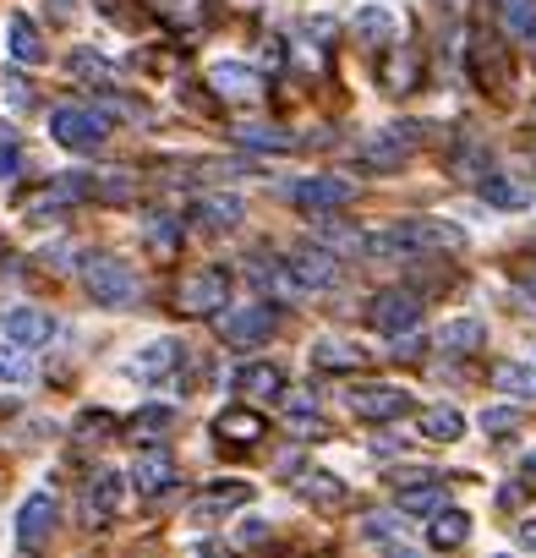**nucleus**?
<instances>
[{
  "label": "nucleus",
  "mask_w": 536,
  "mask_h": 558,
  "mask_svg": "<svg viewBox=\"0 0 536 558\" xmlns=\"http://www.w3.org/2000/svg\"><path fill=\"white\" fill-rule=\"evenodd\" d=\"M465 230L449 219H400V225L367 236V258H422V252H460Z\"/></svg>",
  "instance_id": "1"
},
{
  "label": "nucleus",
  "mask_w": 536,
  "mask_h": 558,
  "mask_svg": "<svg viewBox=\"0 0 536 558\" xmlns=\"http://www.w3.org/2000/svg\"><path fill=\"white\" fill-rule=\"evenodd\" d=\"M50 132L61 148H72V154H93V148L110 137V115L93 110V104H61V110L50 115Z\"/></svg>",
  "instance_id": "2"
},
{
  "label": "nucleus",
  "mask_w": 536,
  "mask_h": 558,
  "mask_svg": "<svg viewBox=\"0 0 536 558\" xmlns=\"http://www.w3.org/2000/svg\"><path fill=\"white\" fill-rule=\"evenodd\" d=\"M83 285L99 307H132L137 301V274L115 258H88L83 263Z\"/></svg>",
  "instance_id": "3"
},
{
  "label": "nucleus",
  "mask_w": 536,
  "mask_h": 558,
  "mask_svg": "<svg viewBox=\"0 0 536 558\" xmlns=\"http://www.w3.org/2000/svg\"><path fill=\"white\" fill-rule=\"evenodd\" d=\"M367 323L378 334H389V340H400V334H411L422 323V296L416 290H378L367 307Z\"/></svg>",
  "instance_id": "4"
},
{
  "label": "nucleus",
  "mask_w": 536,
  "mask_h": 558,
  "mask_svg": "<svg viewBox=\"0 0 536 558\" xmlns=\"http://www.w3.org/2000/svg\"><path fill=\"white\" fill-rule=\"evenodd\" d=\"M345 405H351L361 422H394V416L411 411V394L394 389V383H356V389L345 394Z\"/></svg>",
  "instance_id": "5"
},
{
  "label": "nucleus",
  "mask_w": 536,
  "mask_h": 558,
  "mask_svg": "<svg viewBox=\"0 0 536 558\" xmlns=\"http://www.w3.org/2000/svg\"><path fill=\"white\" fill-rule=\"evenodd\" d=\"M290 279H296V290L301 296H312V290H334L340 285V258H334L329 247H301V252H290Z\"/></svg>",
  "instance_id": "6"
},
{
  "label": "nucleus",
  "mask_w": 536,
  "mask_h": 558,
  "mask_svg": "<svg viewBox=\"0 0 536 558\" xmlns=\"http://www.w3.org/2000/svg\"><path fill=\"white\" fill-rule=\"evenodd\" d=\"M274 329H279V312H274V307H236V312H219V334H225L230 345H263Z\"/></svg>",
  "instance_id": "7"
},
{
  "label": "nucleus",
  "mask_w": 536,
  "mask_h": 558,
  "mask_svg": "<svg viewBox=\"0 0 536 558\" xmlns=\"http://www.w3.org/2000/svg\"><path fill=\"white\" fill-rule=\"evenodd\" d=\"M181 307L186 312H197V318H208V312H219L230 301V274L225 269H203V274H192V279H181Z\"/></svg>",
  "instance_id": "8"
},
{
  "label": "nucleus",
  "mask_w": 536,
  "mask_h": 558,
  "mask_svg": "<svg viewBox=\"0 0 536 558\" xmlns=\"http://www.w3.org/2000/svg\"><path fill=\"white\" fill-rule=\"evenodd\" d=\"M290 203H296L301 214L323 219V214H334V208H345V203H351V181H334V176H312V181L290 186Z\"/></svg>",
  "instance_id": "9"
},
{
  "label": "nucleus",
  "mask_w": 536,
  "mask_h": 558,
  "mask_svg": "<svg viewBox=\"0 0 536 558\" xmlns=\"http://www.w3.org/2000/svg\"><path fill=\"white\" fill-rule=\"evenodd\" d=\"M0 334H6L11 345H28V351H33V345H44L55 334V318H50V312H39V307H6V312H0Z\"/></svg>",
  "instance_id": "10"
},
{
  "label": "nucleus",
  "mask_w": 536,
  "mask_h": 558,
  "mask_svg": "<svg viewBox=\"0 0 536 558\" xmlns=\"http://www.w3.org/2000/svg\"><path fill=\"white\" fill-rule=\"evenodd\" d=\"M471 77L487 93H504L509 88V61H504V44H498L493 33H476V44H471Z\"/></svg>",
  "instance_id": "11"
},
{
  "label": "nucleus",
  "mask_w": 536,
  "mask_h": 558,
  "mask_svg": "<svg viewBox=\"0 0 536 558\" xmlns=\"http://www.w3.org/2000/svg\"><path fill=\"white\" fill-rule=\"evenodd\" d=\"M241 504H252V487L247 482H230V487H208L203 498H192L186 515H192L197 526H214L219 515H230V509H241Z\"/></svg>",
  "instance_id": "12"
},
{
  "label": "nucleus",
  "mask_w": 536,
  "mask_h": 558,
  "mask_svg": "<svg viewBox=\"0 0 536 558\" xmlns=\"http://www.w3.org/2000/svg\"><path fill=\"white\" fill-rule=\"evenodd\" d=\"M50 531H55V498L50 493H33L28 504L17 509V542H22V548H39Z\"/></svg>",
  "instance_id": "13"
},
{
  "label": "nucleus",
  "mask_w": 536,
  "mask_h": 558,
  "mask_svg": "<svg viewBox=\"0 0 536 558\" xmlns=\"http://www.w3.org/2000/svg\"><path fill=\"white\" fill-rule=\"evenodd\" d=\"M208 83H214V93L219 99H230V104H252L263 93V77L252 72V66H214V72H208Z\"/></svg>",
  "instance_id": "14"
},
{
  "label": "nucleus",
  "mask_w": 536,
  "mask_h": 558,
  "mask_svg": "<svg viewBox=\"0 0 536 558\" xmlns=\"http://www.w3.org/2000/svg\"><path fill=\"white\" fill-rule=\"evenodd\" d=\"M132 482H137V493H165L170 482H176V460L165 455V449H143V455L132 460Z\"/></svg>",
  "instance_id": "15"
},
{
  "label": "nucleus",
  "mask_w": 536,
  "mask_h": 558,
  "mask_svg": "<svg viewBox=\"0 0 536 558\" xmlns=\"http://www.w3.org/2000/svg\"><path fill=\"white\" fill-rule=\"evenodd\" d=\"M236 383L241 394H252V400H274V394H285V372L279 367H268V362H247V367H236Z\"/></svg>",
  "instance_id": "16"
},
{
  "label": "nucleus",
  "mask_w": 536,
  "mask_h": 558,
  "mask_svg": "<svg viewBox=\"0 0 536 558\" xmlns=\"http://www.w3.org/2000/svg\"><path fill=\"white\" fill-rule=\"evenodd\" d=\"M115 504H121V476L99 471V476H93V487L83 493V515L93 520V526H104V520L115 515Z\"/></svg>",
  "instance_id": "17"
},
{
  "label": "nucleus",
  "mask_w": 536,
  "mask_h": 558,
  "mask_svg": "<svg viewBox=\"0 0 536 558\" xmlns=\"http://www.w3.org/2000/svg\"><path fill=\"white\" fill-rule=\"evenodd\" d=\"M493 11L515 44H536V0H493Z\"/></svg>",
  "instance_id": "18"
},
{
  "label": "nucleus",
  "mask_w": 536,
  "mask_h": 558,
  "mask_svg": "<svg viewBox=\"0 0 536 558\" xmlns=\"http://www.w3.org/2000/svg\"><path fill=\"white\" fill-rule=\"evenodd\" d=\"M383 83H389V93H416L422 88V50H416V44H400V55L383 66Z\"/></svg>",
  "instance_id": "19"
},
{
  "label": "nucleus",
  "mask_w": 536,
  "mask_h": 558,
  "mask_svg": "<svg viewBox=\"0 0 536 558\" xmlns=\"http://www.w3.org/2000/svg\"><path fill=\"white\" fill-rule=\"evenodd\" d=\"M241 214H247L241 197H197L192 203V219L203 230H230V225H241Z\"/></svg>",
  "instance_id": "20"
},
{
  "label": "nucleus",
  "mask_w": 536,
  "mask_h": 558,
  "mask_svg": "<svg viewBox=\"0 0 536 558\" xmlns=\"http://www.w3.org/2000/svg\"><path fill=\"white\" fill-rule=\"evenodd\" d=\"M465 537H471V520H465L460 509H438V515H433V526H427V542H433L438 553L465 548Z\"/></svg>",
  "instance_id": "21"
},
{
  "label": "nucleus",
  "mask_w": 536,
  "mask_h": 558,
  "mask_svg": "<svg viewBox=\"0 0 536 558\" xmlns=\"http://www.w3.org/2000/svg\"><path fill=\"white\" fill-rule=\"evenodd\" d=\"M482 340H487V329L476 318H460V323H444V329H438V351H449V356L482 351Z\"/></svg>",
  "instance_id": "22"
},
{
  "label": "nucleus",
  "mask_w": 536,
  "mask_h": 558,
  "mask_svg": "<svg viewBox=\"0 0 536 558\" xmlns=\"http://www.w3.org/2000/svg\"><path fill=\"white\" fill-rule=\"evenodd\" d=\"M482 197L493 208H531V181L515 176H482Z\"/></svg>",
  "instance_id": "23"
},
{
  "label": "nucleus",
  "mask_w": 536,
  "mask_h": 558,
  "mask_svg": "<svg viewBox=\"0 0 536 558\" xmlns=\"http://www.w3.org/2000/svg\"><path fill=\"white\" fill-rule=\"evenodd\" d=\"M400 509L405 515H438V509H444V482L427 476V482H416V487H400Z\"/></svg>",
  "instance_id": "24"
},
{
  "label": "nucleus",
  "mask_w": 536,
  "mask_h": 558,
  "mask_svg": "<svg viewBox=\"0 0 536 558\" xmlns=\"http://www.w3.org/2000/svg\"><path fill=\"white\" fill-rule=\"evenodd\" d=\"M236 143H247V148H268V154H296L301 137L279 132V126H236Z\"/></svg>",
  "instance_id": "25"
},
{
  "label": "nucleus",
  "mask_w": 536,
  "mask_h": 558,
  "mask_svg": "<svg viewBox=\"0 0 536 558\" xmlns=\"http://www.w3.org/2000/svg\"><path fill=\"white\" fill-rule=\"evenodd\" d=\"M356 39H361V44H372V50H383V44L394 39V17H389L383 6L356 11Z\"/></svg>",
  "instance_id": "26"
},
{
  "label": "nucleus",
  "mask_w": 536,
  "mask_h": 558,
  "mask_svg": "<svg viewBox=\"0 0 536 558\" xmlns=\"http://www.w3.org/2000/svg\"><path fill=\"white\" fill-rule=\"evenodd\" d=\"M214 433L219 438H236V444H258V438H263V416L258 411H225L214 422Z\"/></svg>",
  "instance_id": "27"
},
{
  "label": "nucleus",
  "mask_w": 536,
  "mask_h": 558,
  "mask_svg": "<svg viewBox=\"0 0 536 558\" xmlns=\"http://www.w3.org/2000/svg\"><path fill=\"white\" fill-rule=\"evenodd\" d=\"M460 433H465V416L460 411H449V405L422 411V438H433V444H454Z\"/></svg>",
  "instance_id": "28"
},
{
  "label": "nucleus",
  "mask_w": 536,
  "mask_h": 558,
  "mask_svg": "<svg viewBox=\"0 0 536 558\" xmlns=\"http://www.w3.org/2000/svg\"><path fill=\"white\" fill-rule=\"evenodd\" d=\"M301 498H307V504H323V509H334V504H345V487L334 482V476L312 471V476H301Z\"/></svg>",
  "instance_id": "29"
},
{
  "label": "nucleus",
  "mask_w": 536,
  "mask_h": 558,
  "mask_svg": "<svg viewBox=\"0 0 536 558\" xmlns=\"http://www.w3.org/2000/svg\"><path fill=\"white\" fill-rule=\"evenodd\" d=\"M312 362L323 372H351V367H361V351H351L340 340H323V345H312Z\"/></svg>",
  "instance_id": "30"
},
{
  "label": "nucleus",
  "mask_w": 536,
  "mask_h": 558,
  "mask_svg": "<svg viewBox=\"0 0 536 558\" xmlns=\"http://www.w3.org/2000/svg\"><path fill=\"white\" fill-rule=\"evenodd\" d=\"M11 55H17L22 66H33L44 55V44H39V33H33L28 17H11Z\"/></svg>",
  "instance_id": "31"
},
{
  "label": "nucleus",
  "mask_w": 536,
  "mask_h": 558,
  "mask_svg": "<svg viewBox=\"0 0 536 558\" xmlns=\"http://www.w3.org/2000/svg\"><path fill=\"white\" fill-rule=\"evenodd\" d=\"M176 356H181V345H176V340H159V345H148L143 362H132V372H137V378H159V372L176 362Z\"/></svg>",
  "instance_id": "32"
},
{
  "label": "nucleus",
  "mask_w": 536,
  "mask_h": 558,
  "mask_svg": "<svg viewBox=\"0 0 536 558\" xmlns=\"http://www.w3.org/2000/svg\"><path fill=\"white\" fill-rule=\"evenodd\" d=\"M170 422H176V411H170V405H143V411L132 416V433L137 438H154V433H165Z\"/></svg>",
  "instance_id": "33"
},
{
  "label": "nucleus",
  "mask_w": 536,
  "mask_h": 558,
  "mask_svg": "<svg viewBox=\"0 0 536 558\" xmlns=\"http://www.w3.org/2000/svg\"><path fill=\"white\" fill-rule=\"evenodd\" d=\"M290 433H301V438L323 433V422H318V405H312L307 394H296V400H290Z\"/></svg>",
  "instance_id": "34"
},
{
  "label": "nucleus",
  "mask_w": 536,
  "mask_h": 558,
  "mask_svg": "<svg viewBox=\"0 0 536 558\" xmlns=\"http://www.w3.org/2000/svg\"><path fill=\"white\" fill-rule=\"evenodd\" d=\"M148 241H154L159 252L181 247V219L176 214H154V219H148Z\"/></svg>",
  "instance_id": "35"
},
{
  "label": "nucleus",
  "mask_w": 536,
  "mask_h": 558,
  "mask_svg": "<svg viewBox=\"0 0 536 558\" xmlns=\"http://www.w3.org/2000/svg\"><path fill=\"white\" fill-rule=\"evenodd\" d=\"M493 378H498V389H515V394H520V400H526V394H536V372H526V367H515V362H504V367H498V372H493Z\"/></svg>",
  "instance_id": "36"
},
{
  "label": "nucleus",
  "mask_w": 536,
  "mask_h": 558,
  "mask_svg": "<svg viewBox=\"0 0 536 558\" xmlns=\"http://www.w3.org/2000/svg\"><path fill=\"white\" fill-rule=\"evenodd\" d=\"M33 362H28V345H17V351H0V378H28Z\"/></svg>",
  "instance_id": "37"
},
{
  "label": "nucleus",
  "mask_w": 536,
  "mask_h": 558,
  "mask_svg": "<svg viewBox=\"0 0 536 558\" xmlns=\"http://www.w3.org/2000/svg\"><path fill=\"white\" fill-rule=\"evenodd\" d=\"M520 427V411H509V405H498V411L482 416V433H515Z\"/></svg>",
  "instance_id": "38"
},
{
  "label": "nucleus",
  "mask_w": 536,
  "mask_h": 558,
  "mask_svg": "<svg viewBox=\"0 0 536 558\" xmlns=\"http://www.w3.org/2000/svg\"><path fill=\"white\" fill-rule=\"evenodd\" d=\"M72 72H77V77H99V83H110V66H104V61H93V55H77V61H72Z\"/></svg>",
  "instance_id": "39"
},
{
  "label": "nucleus",
  "mask_w": 536,
  "mask_h": 558,
  "mask_svg": "<svg viewBox=\"0 0 536 558\" xmlns=\"http://www.w3.org/2000/svg\"><path fill=\"white\" fill-rule=\"evenodd\" d=\"M110 427H115V422H110V416H104V411H88V416H77V433H83V438H88V433H110Z\"/></svg>",
  "instance_id": "40"
},
{
  "label": "nucleus",
  "mask_w": 536,
  "mask_h": 558,
  "mask_svg": "<svg viewBox=\"0 0 536 558\" xmlns=\"http://www.w3.org/2000/svg\"><path fill=\"white\" fill-rule=\"evenodd\" d=\"M520 498H526V487H504V493H498V504H504V509H515Z\"/></svg>",
  "instance_id": "41"
},
{
  "label": "nucleus",
  "mask_w": 536,
  "mask_h": 558,
  "mask_svg": "<svg viewBox=\"0 0 536 558\" xmlns=\"http://www.w3.org/2000/svg\"><path fill=\"white\" fill-rule=\"evenodd\" d=\"M520 290H526V296L536 301V263H531V269H520Z\"/></svg>",
  "instance_id": "42"
},
{
  "label": "nucleus",
  "mask_w": 536,
  "mask_h": 558,
  "mask_svg": "<svg viewBox=\"0 0 536 558\" xmlns=\"http://www.w3.org/2000/svg\"><path fill=\"white\" fill-rule=\"evenodd\" d=\"M383 558H422V553H411V548H400V542H383Z\"/></svg>",
  "instance_id": "43"
},
{
  "label": "nucleus",
  "mask_w": 536,
  "mask_h": 558,
  "mask_svg": "<svg viewBox=\"0 0 536 558\" xmlns=\"http://www.w3.org/2000/svg\"><path fill=\"white\" fill-rule=\"evenodd\" d=\"M17 165H22L17 154H0V181H6V176H11V170H17Z\"/></svg>",
  "instance_id": "44"
},
{
  "label": "nucleus",
  "mask_w": 536,
  "mask_h": 558,
  "mask_svg": "<svg viewBox=\"0 0 536 558\" xmlns=\"http://www.w3.org/2000/svg\"><path fill=\"white\" fill-rule=\"evenodd\" d=\"M0 148H11V126L6 121H0Z\"/></svg>",
  "instance_id": "45"
},
{
  "label": "nucleus",
  "mask_w": 536,
  "mask_h": 558,
  "mask_svg": "<svg viewBox=\"0 0 536 558\" xmlns=\"http://www.w3.org/2000/svg\"><path fill=\"white\" fill-rule=\"evenodd\" d=\"M526 471H531V476H536V455H531V465H526Z\"/></svg>",
  "instance_id": "46"
}]
</instances>
